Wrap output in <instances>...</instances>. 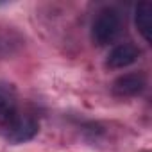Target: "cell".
Listing matches in <instances>:
<instances>
[{
  "mask_svg": "<svg viewBox=\"0 0 152 152\" xmlns=\"http://www.w3.org/2000/svg\"><path fill=\"white\" fill-rule=\"evenodd\" d=\"M147 88V77L141 72H131V73H124L120 77H116L111 84V91L115 97L120 99H131V97H138L143 93V90Z\"/></svg>",
  "mask_w": 152,
  "mask_h": 152,
  "instance_id": "4",
  "label": "cell"
},
{
  "mask_svg": "<svg viewBox=\"0 0 152 152\" xmlns=\"http://www.w3.org/2000/svg\"><path fill=\"white\" fill-rule=\"evenodd\" d=\"M4 134V138L13 143V145H20V143H27L31 141L38 132H39V122L34 115L20 111V115L4 129H0Z\"/></svg>",
  "mask_w": 152,
  "mask_h": 152,
  "instance_id": "2",
  "label": "cell"
},
{
  "mask_svg": "<svg viewBox=\"0 0 152 152\" xmlns=\"http://www.w3.org/2000/svg\"><path fill=\"white\" fill-rule=\"evenodd\" d=\"M134 23L141 38L150 43L152 41V4L150 2H140L134 9Z\"/></svg>",
  "mask_w": 152,
  "mask_h": 152,
  "instance_id": "6",
  "label": "cell"
},
{
  "mask_svg": "<svg viewBox=\"0 0 152 152\" xmlns=\"http://www.w3.org/2000/svg\"><path fill=\"white\" fill-rule=\"evenodd\" d=\"M23 45V38L13 29H0V61L15 56Z\"/></svg>",
  "mask_w": 152,
  "mask_h": 152,
  "instance_id": "7",
  "label": "cell"
},
{
  "mask_svg": "<svg viewBox=\"0 0 152 152\" xmlns=\"http://www.w3.org/2000/svg\"><path fill=\"white\" fill-rule=\"evenodd\" d=\"M141 56V50L138 45L127 41V43H118L115 45L107 57H106V66L111 68V70H122V68H127L131 64H134Z\"/></svg>",
  "mask_w": 152,
  "mask_h": 152,
  "instance_id": "5",
  "label": "cell"
},
{
  "mask_svg": "<svg viewBox=\"0 0 152 152\" xmlns=\"http://www.w3.org/2000/svg\"><path fill=\"white\" fill-rule=\"evenodd\" d=\"M20 111L16 86L7 81H0V129L7 127L20 115Z\"/></svg>",
  "mask_w": 152,
  "mask_h": 152,
  "instance_id": "3",
  "label": "cell"
},
{
  "mask_svg": "<svg viewBox=\"0 0 152 152\" xmlns=\"http://www.w3.org/2000/svg\"><path fill=\"white\" fill-rule=\"evenodd\" d=\"M122 25H124L122 15L116 9L106 7L99 11L91 23V41L97 47H106L113 43L122 32Z\"/></svg>",
  "mask_w": 152,
  "mask_h": 152,
  "instance_id": "1",
  "label": "cell"
}]
</instances>
